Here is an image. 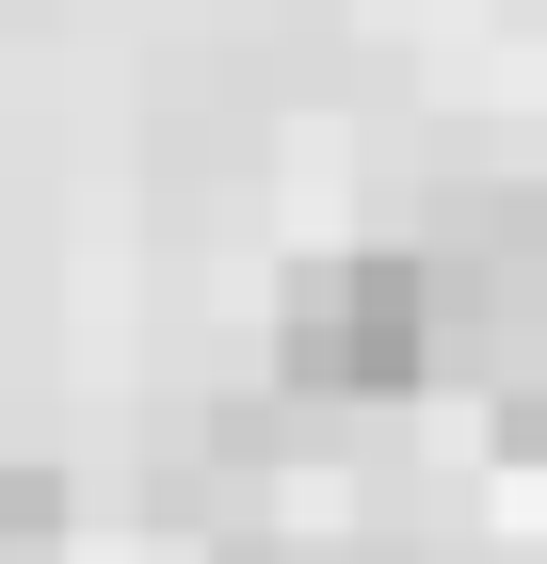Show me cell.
<instances>
[{
    "instance_id": "6da1fadb",
    "label": "cell",
    "mask_w": 547,
    "mask_h": 564,
    "mask_svg": "<svg viewBox=\"0 0 547 564\" xmlns=\"http://www.w3.org/2000/svg\"><path fill=\"white\" fill-rule=\"evenodd\" d=\"M274 388L354 420V403H419L435 388V259L419 242H338L274 291Z\"/></svg>"
},
{
    "instance_id": "7a4b0ae2",
    "label": "cell",
    "mask_w": 547,
    "mask_h": 564,
    "mask_svg": "<svg viewBox=\"0 0 547 564\" xmlns=\"http://www.w3.org/2000/svg\"><path fill=\"white\" fill-rule=\"evenodd\" d=\"M483 435H500L515 468H547V371H515V388H483Z\"/></svg>"
}]
</instances>
